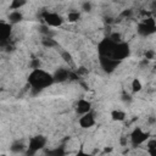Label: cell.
I'll list each match as a JSON object with an SVG mask.
<instances>
[{
	"instance_id": "cell-1",
	"label": "cell",
	"mask_w": 156,
	"mask_h": 156,
	"mask_svg": "<svg viewBox=\"0 0 156 156\" xmlns=\"http://www.w3.org/2000/svg\"><path fill=\"white\" fill-rule=\"evenodd\" d=\"M28 83L30 84L32 89L40 91L48 87H50L54 83V78L52 74L41 69L40 67L38 68H33L32 72L28 76Z\"/></svg>"
},
{
	"instance_id": "cell-2",
	"label": "cell",
	"mask_w": 156,
	"mask_h": 156,
	"mask_svg": "<svg viewBox=\"0 0 156 156\" xmlns=\"http://www.w3.org/2000/svg\"><path fill=\"white\" fill-rule=\"evenodd\" d=\"M156 29V24H155V20L152 17H149L146 20H144L141 23H139L138 26V33L140 35L147 37L150 34H152Z\"/></svg>"
},
{
	"instance_id": "cell-3",
	"label": "cell",
	"mask_w": 156,
	"mask_h": 156,
	"mask_svg": "<svg viewBox=\"0 0 156 156\" xmlns=\"http://www.w3.org/2000/svg\"><path fill=\"white\" fill-rule=\"evenodd\" d=\"M43 20L45 22V24L48 27H52V28H56V27H60L62 23H63V18L56 13V12H45L43 15Z\"/></svg>"
},
{
	"instance_id": "cell-4",
	"label": "cell",
	"mask_w": 156,
	"mask_h": 156,
	"mask_svg": "<svg viewBox=\"0 0 156 156\" xmlns=\"http://www.w3.org/2000/svg\"><path fill=\"white\" fill-rule=\"evenodd\" d=\"M147 138H149V133H146L140 127H136L130 134V140H132L133 145H140V144L145 143L147 140Z\"/></svg>"
},
{
	"instance_id": "cell-5",
	"label": "cell",
	"mask_w": 156,
	"mask_h": 156,
	"mask_svg": "<svg viewBox=\"0 0 156 156\" xmlns=\"http://www.w3.org/2000/svg\"><path fill=\"white\" fill-rule=\"evenodd\" d=\"M78 123L82 128L84 129H88V128H91L94 124H95V117H94V113L91 111L87 112V113H83L80 115L79 119H78Z\"/></svg>"
},
{
	"instance_id": "cell-6",
	"label": "cell",
	"mask_w": 156,
	"mask_h": 156,
	"mask_svg": "<svg viewBox=\"0 0 156 156\" xmlns=\"http://www.w3.org/2000/svg\"><path fill=\"white\" fill-rule=\"evenodd\" d=\"M45 144H46V139L44 138V136H41V135H37V136H33L32 139H30V141H29V150H30V152H37V151H39L40 149H43L44 146H45Z\"/></svg>"
},
{
	"instance_id": "cell-7",
	"label": "cell",
	"mask_w": 156,
	"mask_h": 156,
	"mask_svg": "<svg viewBox=\"0 0 156 156\" xmlns=\"http://www.w3.org/2000/svg\"><path fill=\"white\" fill-rule=\"evenodd\" d=\"M119 62L121 61H117V60H113V58H110V57L100 56V65L107 72H112L115 68H117V66H118Z\"/></svg>"
},
{
	"instance_id": "cell-8",
	"label": "cell",
	"mask_w": 156,
	"mask_h": 156,
	"mask_svg": "<svg viewBox=\"0 0 156 156\" xmlns=\"http://www.w3.org/2000/svg\"><path fill=\"white\" fill-rule=\"evenodd\" d=\"M76 111L78 112V115H83L91 111V102L87 99H79L76 104Z\"/></svg>"
},
{
	"instance_id": "cell-9",
	"label": "cell",
	"mask_w": 156,
	"mask_h": 156,
	"mask_svg": "<svg viewBox=\"0 0 156 156\" xmlns=\"http://www.w3.org/2000/svg\"><path fill=\"white\" fill-rule=\"evenodd\" d=\"M69 77V72L65 68H58L54 74H52V78H54V82H65L67 78Z\"/></svg>"
},
{
	"instance_id": "cell-10",
	"label": "cell",
	"mask_w": 156,
	"mask_h": 156,
	"mask_svg": "<svg viewBox=\"0 0 156 156\" xmlns=\"http://www.w3.org/2000/svg\"><path fill=\"white\" fill-rule=\"evenodd\" d=\"M10 33H11V24L5 23V22H0V41L7 39Z\"/></svg>"
},
{
	"instance_id": "cell-11",
	"label": "cell",
	"mask_w": 156,
	"mask_h": 156,
	"mask_svg": "<svg viewBox=\"0 0 156 156\" xmlns=\"http://www.w3.org/2000/svg\"><path fill=\"white\" fill-rule=\"evenodd\" d=\"M23 18V15L20 12V10H12L9 15V22L10 24H16L18 22H21Z\"/></svg>"
},
{
	"instance_id": "cell-12",
	"label": "cell",
	"mask_w": 156,
	"mask_h": 156,
	"mask_svg": "<svg viewBox=\"0 0 156 156\" xmlns=\"http://www.w3.org/2000/svg\"><path fill=\"white\" fill-rule=\"evenodd\" d=\"M110 116H111V118H112L113 121H117V122H122V121H124L126 117H127L126 112L122 111V110H119V108L112 110L111 113H110Z\"/></svg>"
},
{
	"instance_id": "cell-13",
	"label": "cell",
	"mask_w": 156,
	"mask_h": 156,
	"mask_svg": "<svg viewBox=\"0 0 156 156\" xmlns=\"http://www.w3.org/2000/svg\"><path fill=\"white\" fill-rule=\"evenodd\" d=\"M130 88H132V90L134 93H138V91H140L143 89V83L140 82L139 78H134L132 80V83H130Z\"/></svg>"
},
{
	"instance_id": "cell-14",
	"label": "cell",
	"mask_w": 156,
	"mask_h": 156,
	"mask_svg": "<svg viewBox=\"0 0 156 156\" xmlns=\"http://www.w3.org/2000/svg\"><path fill=\"white\" fill-rule=\"evenodd\" d=\"M26 4H27V0H11L10 9H11V10H20V9L23 7Z\"/></svg>"
},
{
	"instance_id": "cell-15",
	"label": "cell",
	"mask_w": 156,
	"mask_h": 156,
	"mask_svg": "<svg viewBox=\"0 0 156 156\" xmlns=\"http://www.w3.org/2000/svg\"><path fill=\"white\" fill-rule=\"evenodd\" d=\"M79 18H80V13L78 11H69L67 15L68 22H77Z\"/></svg>"
},
{
	"instance_id": "cell-16",
	"label": "cell",
	"mask_w": 156,
	"mask_h": 156,
	"mask_svg": "<svg viewBox=\"0 0 156 156\" xmlns=\"http://www.w3.org/2000/svg\"><path fill=\"white\" fill-rule=\"evenodd\" d=\"M62 57H63V60L67 61V62H71V61H72V57H71V55L68 54V51H63V52H62Z\"/></svg>"
},
{
	"instance_id": "cell-17",
	"label": "cell",
	"mask_w": 156,
	"mask_h": 156,
	"mask_svg": "<svg viewBox=\"0 0 156 156\" xmlns=\"http://www.w3.org/2000/svg\"><path fill=\"white\" fill-rule=\"evenodd\" d=\"M43 44H44L45 46H54V45H56V43H55L54 40H51V39H49V40L45 39V40L43 41Z\"/></svg>"
},
{
	"instance_id": "cell-18",
	"label": "cell",
	"mask_w": 156,
	"mask_h": 156,
	"mask_svg": "<svg viewBox=\"0 0 156 156\" xmlns=\"http://www.w3.org/2000/svg\"><path fill=\"white\" fill-rule=\"evenodd\" d=\"M83 10L84 11H90L91 10V4L90 2H84L83 4Z\"/></svg>"
},
{
	"instance_id": "cell-19",
	"label": "cell",
	"mask_w": 156,
	"mask_h": 156,
	"mask_svg": "<svg viewBox=\"0 0 156 156\" xmlns=\"http://www.w3.org/2000/svg\"><path fill=\"white\" fill-rule=\"evenodd\" d=\"M22 147H23V146H22V144H20V145L17 144V145H13V146L11 147V150H12V151H18V150L21 151V150H22Z\"/></svg>"
},
{
	"instance_id": "cell-20",
	"label": "cell",
	"mask_w": 156,
	"mask_h": 156,
	"mask_svg": "<svg viewBox=\"0 0 156 156\" xmlns=\"http://www.w3.org/2000/svg\"><path fill=\"white\" fill-rule=\"evenodd\" d=\"M146 56H147L149 60H152V58H154V51H152V50H151V51H147V52H146Z\"/></svg>"
}]
</instances>
